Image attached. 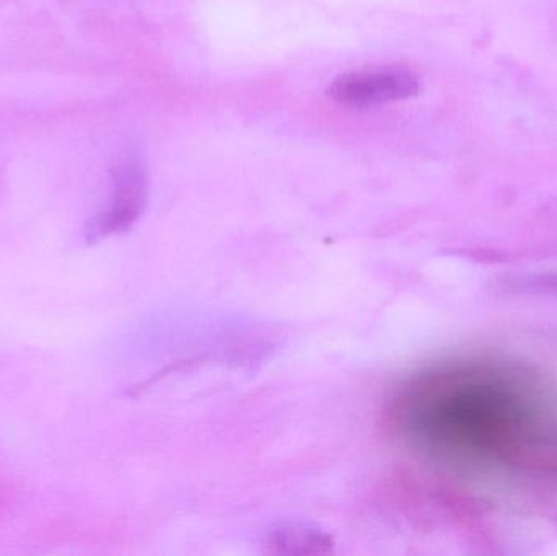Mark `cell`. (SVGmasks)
<instances>
[{"label":"cell","instance_id":"3","mask_svg":"<svg viewBox=\"0 0 557 556\" xmlns=\"http://www.w3.org/2000/svg\"><path fill=\"white\" fill-rule=\"evenodd\" d=\"M419 91V78L408 69L383 67L375 71L349 72L334 78L327 95L343 107H380L393 101L414 97Z\"/></svg>","mask_w":557,"mask_h":556},{"label":"cell","instance_id":"2","mask_svg":"<svg viewBox=\"0 0 557 556\" xmlns=\"http://www.w3.org/2000/svg\"><path fill=\"white\" fill-rule=\"evenodd\" d=\"M147 199V176L143 163L127 159L113 172V186L107 206L88 222V244L126 232L143 214Z\"/></svg>","mask_w":557,"mask_h":556},{"label":"cell","instance_id":"4","mask_svg":"<svg viewBox=\"0 0 557 556\" xmlns=\"http://www.w3.org/2000/svg\"><path fill=\"white\" fill-rule=\"evenodd\" d=\"M510 293L533 294V296L557 297V273L525 274L507 280Z\"/></svg>","mask_w":557,"mask_h":556},{"label":"cell","instance_id":"1","mask_svg":"<svg viewBox=\"0 0 557 556\" xmlns=\"http://www.w3.org/2000/svg\"><path fill=\"white\" fill-rule=\"evenodd\" d=\"M389 420L425 459L468 472L557 480V387L504 359H457L412 375Z\"/></svg>","mask_w":557,"mask_h":556}]
</instances>
